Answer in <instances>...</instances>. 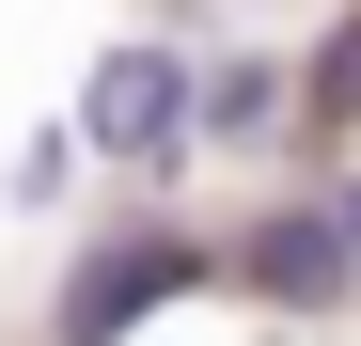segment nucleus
Instances as JSON below:
<instances>
[{
	"instance_id": "7ed1b4c3",
	"label": "nucleus",
	"mask_w": 361,
	"mask_h": 346,
	"mask_svg": "<svg viewBox=\"0 0 361 346\" xmlns=\"http://www.w3.org/2000/svg\"><path fill=\"white\" fill-rule=\"evenodd\" d=\"M235 283L283 315H314V299H361V252H345V220L330 205H267L252 237H235Z\"/></svg>"
},
{
	"instance_id": "39448f33",
	"label": "nucleus",
	"mask_w": 361,
	"mask_h": 346,
	"mask_svg": "<svg viewBox=\"0 0 361 346\" xmlns=\"http://www.w3.org/2000/svg\"><path fill=\"white\" fill-rule=\"evenodd\" d=\"M298 110H314V126H361V16L314 47V79H298Z\"/></svg>"
},
{
	"instance_id": "f03ea898",
	"label": "nucleus",
	"mask_w": 361,
	"mask_h": 346,
	"mask_svg": "<svg viewBox=\"0 0 361 346\" xmlns=\"http://www.w3.org/2000/svg\"><path fill=\"white\" fill-rule=\"evenodd\" d=\"M204 283V252L189 237H126V252H79V283H63V315H47V346H110V330H142L157 299H189Z\"/></svg>"
},
{
	"instance_id": "f257e3e1",
	"label": "nucleus",
	"mask_w": 361,
	"mask_h": 346,
	"mask_svg": "<svg viewBox=\"0 0 361 346\" xmlns=\"http://www.w3.org/2000/svg\"><path fill=\"white\" fill-rule=\"evenodd\" d=\"M79 142L110 157V173H142V189H173L189 173V47H110V64L79 79Z\"/></svg>"
},
{
	"instance_id": "423d86ee",
	"label": "nucleus",
	"mask_w": 361,
	"mask_h": 346,
	"mask_svg": "<svg viewBox=\"0 0 361 346\" xmlns=\"http://www.w3.org/2000/svg\"><path fill=\"white\" fill-rule=\"evenodd\" d=\"M330 220H345V252H361V189H345V205H330Z\"/></svg>"
},
{
	"instance_id": "20e7f679",
	"label": "nucleus",
	"mask_w": 361,
	"mask_h": 346,
	"mask_svg": "<svg viewBox=\"0 0 361 346\" xmlns=\"http://www.w3.org/2000/svg\"><path fill=\"white\" fill-rule=\"evenodd\" d=\"M298 110V79L267 64V47H235V64H189V142H267Z\"/></svg>"
}]
</instances>
